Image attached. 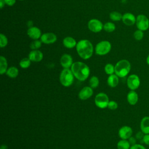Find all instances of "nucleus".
<instances>
[{
    "instance_id": "nucleus-34",
    "label": "nucleus",
    "mask_w": 149,
    "mask_h": 149,
    "mask_svg": "<svg viewBox=\"0 0 149 149\" xmlns=\"http://www.w3.org/2000/svg\"><path fill=\"white\" fill-rule=\"evenodd\" d=\"M144 136V133H143L141 130L139 132H137L136 134V138L137 140H139V141H141L143 140V137Z\"/></svg>"
},
{
    "instance_id": "nucleus-19",
    "label": "nucleus",
    "mask_w": 149,
    "mask_h": 149,
    "mask_svg": "<svg viewBox=\"0 0 149 149\" xmlns=\"http://www.w3.org/2000/svg\"><path fill=\"white\" fill-rule=\"evenodd\" d=\"M77 42L74 38L72 37H66L63 40V44L67 48H73L77 45Z\"/></svg>"
},
{
    "instance_id": "nucleus-4",
    "label": "nucleus",
    "mask_w": 149,
    "mask_h": 149,
    "mask_svg": "<svg viewBox=\"0 0 149 149\" xmlns=\"http://www.w3.org/2000/svg\"><path fill=\"white\" fill-rule=\"evenodd\" d=\"M74 79V75L71 70L64 68L60 73V83L65 87H69L72 84Z\"/></svg>"
},
{
    "instance_id": "nucleus-9",
    "label": "nucleus",
    "mask_w": 149,
    "mask_h": 149,
    "mask_svg": "<svg viewBox=\"0 0 149 149\" xmlns=\"http://www.w3.org/2000/svg\"><path fill=\"white\" fill-rule=\"evenodd\" d=\"M87 26L88 29L93 33L100 32L102 30L104 26L102 22L96 19H92L90 20L88 22Z\"/></svg>"
},
{
    "instance_id": "nucleus-25",
    "label": "nucleus",
    "mask_w": 149,
    "mask_h": 149,
    "mask_svg": "<svg viewBox=\"0 0 149 149\" xmlns=\"http://www.w3.org/2000/svg\"><path fill=\"white\" fill-rule=\"evenodd\" d=\"M122 15H122L120 13L118 12L113 11L110 13L109 17L112 21H119L122 20Z\"/></svg>"
},
{
    "instance_id": "nucleus-23",
    "label": "nucleus",
    "mask_w": 149,
    "mask_h": 149,
    "mask_svg": "<svg viewBox=\"0 0 149 149\" xmlns=\"http://www.w3.org/2000/svg\"><path fill=\"white\" fill-rule=\"evenodd\" d=\"M131 145L127 140L121 139L117 143L118 149H130Z\"/></svg>"
},
{
    "instance_id": "nucleus-21",
    "label": "nucleus",
    "mask_w": 149,
    "mask_h": 149,
    "mask_svg": "<svg viewBox=\"0 0 149 149\" xmlns=\"http://www.w3.org/2000/svg\"><path fill=\"white\" fill-rule=\"evenodd\" d=\"M8 70V63L6 59L3 56H0V73L3 74L6 72Z\"/></svg>"
},
{
    "instance_id": "nucleus-30",
    "label": "nucleus",
    "mask_w": 149,
    "mask_h": 149,
    "mask_svg": "<svg viewBox=\"0 0 149 149\" xmlns=\"http://www.w3.org/2000/svg\"><path fill=\"white\" fill-rule=\"evenodd\" d=\"M133 37L135 40L137 41L141 40L144 37V33L143 31L140 30L139 29L136 30L133 33Z\"/></svg>"
},
{
    "instance_id": "nucleus-37",
    "label": "nucleus",
    "mask_w": 149,
    "mask_h": 149,
    "mask_svg": "<svg viewBox=\"0 0 149 149\" xmlns=\"http://www.w3.org/2000/svg\"><path fill=\"white\" fill-rule=\"evenodd\" d=\"M4 1L5 2L6 5H7L9 6H13L16 2V0H4Z\"/></svg>"
},
{
    "instance_id": "nucleus-33",
    "label": "nucleus",
    "mask_w": 149,
    "mask_h": 149,
    "mask_svg": "<svg viewBox=\"0 0 149 149\" xmlns=\"http://www.w3.org/2000/svg\"><path fill=\"white\" fill-rule=\"evenodd\" d=\"M130 149H146V148L141 144H135L130 146Z\"/></svg>"
},
{
    "instance_id": "nucleus-5",
    "label": "nucleus",
    "mask_w": 149,
    "mask_h": 149,
    "mask_svg": "<svg viewBox=\"0 0 149 149\" xmlns=\"http://www.w3.org/2000/svg\"><path fill=\"white\" fill-rule=\"evenodd\" d=\"M111 49V44L108 41H101L95 46V51L98 55H105L109 52Z\"/></svg>"
},
{
    "instance_id": "nucleus-39",
    "label": "nucleus",
    "mask_w": 149,
    "mask_h": 149,
    "mask_svg": "<svg viewBox=\"0 0 149 149\" xmlns=\"http://www.w3.org/2000/svg\"><path fill=\"white\" fill-rule=\"evenodd\" d=\"M0 149H8V146L6 145H5V144H2L1 146Z\"/></svg>"
},
{
    "instance_id": "nucleus-40",
    "label": "nucleus",
    "mask_w": 149,
    "mask_h": 149,
    "mask_svg": "<svg viewBox=\"0 0 149 149\" xmlns=\"http://www.w3.org/2000/svg\"><path fill=\"white\" fill-rule=\"evenodd\" d=\"M146 63H147V64L149 66V54H148V56H147V58H146Z\"/></svg>"
},
{
    "instance_id": "nucleus-3",
    "label": "nucleus",
    "mask_w": 149,
    "mask_h": 149,
    "mask_svg": "<svg viewBox=\"0 0 149 149\" xmlns=\"http://www.w3.org/2000/svg\"><path fill=\"white\" fill-rule=\"evenodd\" d=\"M130 63L126 59L120 60L115 66V73L119 77L126 76L130 72Z\"/></svg>"
},
{
    "instance_id": "nucleus-28",
    "label": "nucleus",
    "mask_w": 149,
    "mask_h": 149,
    "mask_svg": "<svg viewBox=\"0 0 149 149\" xmlns=\"http://www.w3.org/2000/svg\"><path fill=\"white\" fill-rule=\"evenodd\" d=\"M42 42L41 40H34L30 43V47L32 50H36L40 48L41 46Z\"/></svg>"
},
{
    "instance_id": "nucleus-14",
    "label": "nucleus",
    "mask_w": 149,
    "mask_h": 149,
    "mask_svg": "<svg viewBox=\"0 0 149 149\" xmlns=\"http://www.w3.org/2000/svg\"><path fill=\"white\" fill-rule=\"evenodd\" d=\"M60 63L63 68L69 69L73 65V59L71 55L68 54H63L60 59Z\"/></svg>"
},
{
    "instance_id": "nucleus-6",
    "label": "nucleus",
    "mask_w": 149,
    "mask_h": 149,
    "mask_svg": "<svg viewBox=\"0 0 149 149\" xmlns=\"http://www.w3.org/2000/svg\"><path fill=\"white\" fill-rule=\"evenodd\" d=\"M136 25L138 29L146 31L149 28V20L146 15L140 14L136 17Z\"/></svg>"
},
{
    "instance_id": "nucleus-36",
    "label": "nucleus",
    "mask_w": 149,
    "mask_h": 149,
    "mask_svg": "<svg viewBox=\"0 0 149 149\" xmlns=\"http://www.w3.org/2000/svg\"><path fill=\"white\" fill-rule=\"evenodd\" d=\"M128 141L130 143V145L132 146V145H134L135 144H136V141H137V139L136 137H134L133 136H131L129 139H128Z\"/></svg>"
},
{
    "instance_id": "nucleus-26",
    "label": "nucleus",
    "mask_w": 149,
    "mask_h": 149,
    "mask_svg": "<svg viewBox=\"0 0 149 149\" xmlns=\"http://www.w3.org/2000/svg\"><path fill=\"white\" fill-rule=\"evenodd\" d=\"M31 64V60L29 58H24L19 62L20 66L23 69L28 68Z\"/></svg>"
},
{
    "instance_id": "nucleus-7",
    "label": "nucleus",
    "mask_w": 149,
    "mask_h": 149,
    "mask_svg": "<svg viewBox=\"0 0 149 149\" xmlns=\"http://www.w3.org/2000/svg\"><path fill=\"white\" fill-rule=\"evenodd\" d=\"M95 104L100 108H105L108 107L109 103V98L108 95L104 93H100L95 97Z\"/></svg>"
},
{
    "instance_id": "nucleus-11",
    "label": "nucleus",
    "mask_w": 149,
    "mask_h": 149,
    "mask_svg": "<svg viewBox=\"0 0 149 149\" xmlns=\"http://www.w3.org/2000/svg\"><path fill=\"white\" fill-rule=\"evenodd\" d=\"M57 40L56 36L53 33H46L41 35L40 40L45 44H50L54 43Z\"/></svg>"
},
{
    "instance_id": "nucleus-31",
    "label": "nucleus",
    "mask_w": 149,
    "mask_h": 149,
    "mask_svg": "<svg viewBox=\"0 0 149 149\" xmlns=\"http://www.w3.org/2000/svg\"><path fill=\"white\" fill-rule=\"evenodd\" d=\"M8 44V38L5 35L2 33L0 34V47L4 48Z\"/></svg>"
},
{
    "instance_id": "nucleus-24",
    "label": "nucleus",
    "mask_w": 149,
    "mask_h": 149,
    "mask_svg": "<svg viewBox=\"0 0 149 149\" xmlns=\"http://www.w3.org/2000/svg\"><path fill=\"white\" fill-rule=\"evenodd\" d=\"M115 29H116L115 24L112 22H110L105 23L103 26V29L108 33L113 32L115 30Z\"/></svg>"
},
{
    "instance_id": "nucleus-22",
    "label": "nucleus",
    "mask_w": 149,
    "mask_h": 149,
    "mask_svg": "<svg viewBox=\"0 0 149 149\" xmlns=\"http://www.w3.org/2000/svg\"><path fill=\"white\" fill-rule=\"evenodd\" d=\"M6 74L10 78H16L19 74V70L16 67L11 66L8 69Z\"/></svg>"
},
{
    "instance_id": "nucleus-12",
    "label": "nucleus",
    "mask_w": 149,
    "mask_h": 149,
    "mask_svg": "<svg viewBox=\"0 0 149 149\" xmlns=\"http://www.w3.org/2000/svg\"><path fill=\"white\" fill-rule=\"evenodd\" d=\"M27 35L33 40H38L41 38V31L39 28L35 26H31L27 30Z\"/></svg>"
},
{
    "instance_id": "nucleus-17",
    "label": "nucleus",
    "mask_w": 149,
    "mask_h": 149,
    "mask_svg": "<svg viewBox=\"0 0 149 149\" xmlns=\"http://www.w3.org/2000/svg\"><path fill=\"white\" fill-rule=\"evenodd\" d=\"M139 100V95L135 90H130L127 94V101L131 105H134Z\"/></svg>"
},
{
    "instance_id": "nucleus-35",
    "label": "nucleus",
    "mask_w": 149,
    "mask_h": 149,
    "mask_svg": "<svg viewBox=\"0 0 149 149\" xmlns=\"http://www.w3.org/2000/svg\"><path fill=\"white\" fill-rule=\"evenodd\" d=\"M142 142L147 146H149V134H144Z\"/></svg>"
},
{
    "instance_id": "nucleus-41",
    "label": "nucleus",
    "mask_w": 149,
    "mask_h": 149,
    "mask_svg": "<svg viewBox=\"0 0 149 149\" xmlns=\"http://www.w3.org/2000/svg\"><path fill=\"white\" fill-rule=\"evenodd\" d=\"M20 1H24V0H20Z\"/></svg>"
},
{
    "instance_id": "nucleus-13",
    "label": "nucleus",
    "mask_w": 149,
    "mask_h": 149,
    "mask_svg": "<svg viewBox=\"0 0 149 149\" xmlns=\"http://www.w3.org/2000/svg\"><path fill=\"white\" fill-rule=\"evenodd\" d=\"M93 94V88L88 86L83 87L79 93V97L81 100H86L90 98Z\"/></svg>"
},
{
    "instance_id": "nucleus-8",
    "label": "nucleus",
    "mask_w": 149,
    "mask_h": 149,
    "mask_svg": "<svg viewBox=\"0 0 149 149\" xmlns=\"http://www.w3.org/2000/svg\"><path fill=\"white\" fill-rule=\"evenodd\" d=\"M127 86L130 90H136L140 85V79L136 74H132L127 79Z\"/></svg>"
},
{
    "instance_id": "nucleus-10",
    "label": "nucleus",
    "mask_w": 149,
    "mask_h": 149,
    "mask_svg": "<svg viewBox=\"0 0 149 149\" xmlns=\"http://www.w3.org/2000/svg\"><path fill=\"white\" fill-rule=\"evenodd\" d=\"M133 130L131 127L129 126H123L121 127L118 132V134L121 139L128 140L132 136Z\"/></svg>"
},
{
    "instance_id": "nucleus-18",
    "label": "nucleus",
    "mask_w": 149,
    "mask_h": 149,
    "mask_svg": "<svg viewBox=\"0 0 149 149\" xmlns=\"http://www.w3.org/2000/svg\"><path fill=\"white\" fill-rule=\"evenodd\" d=\"M140 130L144 134H149V116L143 117L140 123Z\"/></svg>"
},
{
    "instance_id": "nucleus-38",
    "label": "nucleus",
    "mask_w": 149,
    "mask_h": 149,
    "mask_svg": "<svg viewBox=\"0 0 149 149\" xmlns=\"http://www.w3.org/2000/svg\"><path fill=\"white\" fill-rule=\"evenodd\" d=\"M5 4L6 3H5V2L4 0H0V8H1V9H2Z\"/></svg>"
},
{
    "instance_id": "nucleus-32",
    "label": "nucleus",
    "mask_w": 149,
    "mask_h": 149,
    "mask_svg": "<svg viewBox=\"0 0 149 149\" xmlns=\"http://www.w3.org/2000/svg\"><path fill=\"white\" fill-rule=\"evenodd\" d=\"M118 105L116 102L115 101H109L108 105V108L111 110H115L118 108Z\"/></svg>"
},
{
    "instance_id": "nucleus-27",
    "label": "nucleus",
    "mask_w": 149,
    "mask_h": 149,
    "mask_svg": "<svg viewBox=\"0 0 149 149\" xmlns=\"http://www.w3.org/2000/svg\"><path fill=\"white\" fill-rule=\"evenodd\" d=\"M89 84H90V86L93 88H95L97 87L99 84V79L95 76H92L90 79Z\"/></svg>"
},
{
    "instance_id": "nucleus-29",
    "label": "nucleus",
    "mask_w": 149,
    "mask_h": 149,
    "mask_svg": "<svg viewBox=\"0 0 149 149\" xmlns=\"http://www.w3.org/2000/svg\"><path fill=\"white\" fill-rule=\"evenodd\" d=\"M104 70L107 74L111 75L115 73V66L111 63H107L105 66Z\"/></svg>"
},
{
    "instance_id": "nucleus-1",
    "label": "nucleus",
    "mask_w": 149,
    "mask_h": 149,
    "mask_svg": "<svg viewBox=\"0 0 149 149\" xmlns=\"http://www.w3.org/2000/svg\"><path fill=\"white\" fill-rule=\"evenodd\" d=\"M78 55L83 59L90 58L93 54V45L88 40H80L76 46Z\"/></svg>"
},
{
    "instance_id": "nucleus-2",
    "label": "nucleus",
    "mask_w": 149,
    "mask_h": 149,
    "mask_svg": "<svg viewBox=\"0 0 149 149\" xmlns=\"http://www.w3.org/2000/svg\"><path fill=\"white\" fill-rule=\"evenodd\" d=\"M74 76L80 81L86 80L90 74L89 67L83 62H75L71 66Z\"/></svg>"
},
{
    "instance_id": "nucleus-16",
    "label": "nucleus",
    "mask_w": 149,
    "mask_h": 149,
    "mask_svg": "<svg viewBox=\"0 0 149 149\" xmlns=\"http://www.w3.org/2000/svg\"><path fill=\"white\" fill-rule=\"evenodd\" d=\"M29 58L33 62H40L43 58V54L39 50H32L29 54Z\"/></svg>"
},
{
    "instance_id": "nucleus-15",
    "label": "nucleus",
    "mask_w": 149,
    "mask_h": 149,
    "mask_svg": "<svg viewBox=\"0 0 149 149\" xmlns=\"http://www.w3.org/2000/svg\"><path fill=\"white\" fill-rule=\"evenodd\" d=\"M122 20L125 24L127 26H132L136 24V17L132 13L127 12L122 15Z\"/></svg>"
},
{
    "instance_id": "nucleus-20",
    "label": "nucleus",
    "mask_w": 149,
    "mask_h": 149,
    "mask_svg": "<svg viewBox=\"0 0 149 149\" xmlns=\"http://www.w3.org/2000/svg\"><path fill=\"white\" fill-rule=\"evenodd\" d=\"M107 83L111 87H115L119 83V77L115 74H112L109 76L107 79Z\"/></svg>"
}]
</instances>
